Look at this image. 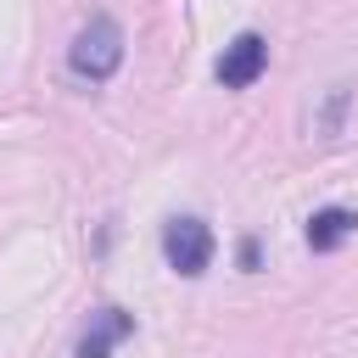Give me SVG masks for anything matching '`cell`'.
<instances>
[{
    "label": "cell",
    "instance_id": "obj_1",
    "mask_svg": "<svg viewBox=\"0 0 358 358\" xmlns=\"http://www.w3.org/2000/svg\"><path fill=\"white\" fill-rule=\"evenodd\" d=\"M67 67H73L84 84H106V78L123 67V28H117V17L95 11V17L73 34V45H67Z\"/></svg>",
    "mask_w": 358,
    "mask_h": 358
},
{
    "label": "cell",
    "instance_id": "obj_2",
    "mask_svg": "<svg viewBox=\"0 0 358 358\" xmlns=\"http://www.w3.org/2000/svg\"><path fill=\"white\" fill-rule=\"evenodd\" d=\"M213 252H218V241H213V229L201 224V218H168L162 224V257H168V268L173 274H185V280H201L207 268H213Z\"/></svg>",
    "mask_w": 358,
    "mask_h": 358
},
{
    "label": "cell",
    "instance_id": "obj_3",
    "mask_svg": "<svg viewBox=\"0 0 358 358\" xmlns=\"http://www.w3.org/2000/svg\"><path fill=\"white\" fill-rule=\"evenodd\" d=\"M218 84L224 90H252L263 73H268V39L263 34H235L229 45H224V56H218Z\"/></svg>",
    "mask_w": 358,
    "mask_h": 358
},
{
    "label": "cell",
    "instance_id": "obj_4",
    "mask_svg": "<svg viewBox=\"0 0 358 358\" xmlns=\"http://www.w3.org/2000/svg\"><path fill=\"white\" fill-rule=\"evenodd\" d=\"M129 330H134V319H129L123 308H101V313H90V330L78 336L73 358H112V347H117Z\"/></svg>",
    "mask_w": 358,
    "mask_h": 358
},
{
    "label": "cell",
    "instance_id": "obj_5",
    "mask_svg": "<svg viewBox=\"0 0 358 358\" xmlns=\"http://www.w3.org/2000/svg\"><path fill=\"white\" fill-rule=\"evenodd\" d=\"M352 229H358V213H352V207H319V213L308 218V246H313V252H336Z\"/></svg>",
    "mask_w": 358,
    "mask_h": 358
}]
</instances>
